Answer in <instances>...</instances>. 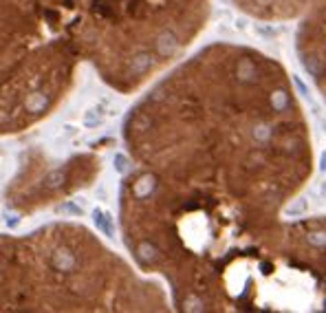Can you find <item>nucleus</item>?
<instances>
[{
	"label": "nucleus",
	"instance_id": "obj_4",
	"mask_svg": "<svg viewBox=\"0 0 326 313\" xmlns=\"http://www.w3.org/2000/svg\"><path fill=\"white\" fill-rule=\"evenodd\" d=\"M324 168H326V155H324Z\"/></svg>",
	"mask_w": 326,
	"mask_h": 313
},
{
	"label": "nucleus",
	"instance_id": "obj_3",
	"mask_svg": "<svg viewBox=\"0 0 326 313\" xmlns=\"http://www.w3.org/2000/svg\"><path fill=\"white\" fill-rule=\"evenodd\" d=\"M99 174L101 157L97 152L55 159L44 148H29L20 155L18 170L4 188V205L18 216H31L90 188Z\"/></svg>",
	"mask_w": 326,
	"mask_h": 313
},
{
	"label": "nucleus",
	"instance_id": "obj_2",
	"mask_svg": "<svg viewBox=\"0 0 326 313\" xmlns=\"http://www.w3.org/2000/svg\"><path fill=\"white\" fill-rule=\"evenodd\" d=\"M159 309L163 291L86 225L60 220L0 234V313Z\"/></svg>",
	"mask_w": 326,
	"mask_h": 313
},
{
	"label": "nucleus",
	"instance_id": "obj_1",
	"mask_svg": "<svg viewBox=\"0 0 326 313\" xmlns=\"http://www.w3.org/2000/svg\"><path fill=\"white\" fill-rule=\"evenodd\" d=\"M210 0H0V137L47 121L90 69L135 93L201 29Z\"/></svg>",
	"mask_w": 326,
	"mask_h": 313
}]
</instances>
